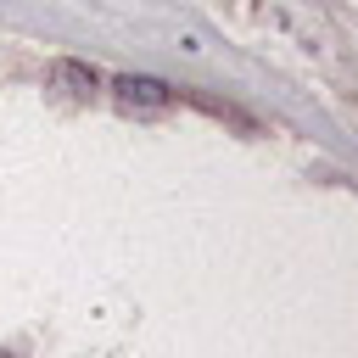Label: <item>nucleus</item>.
<instances>
[{
    "label": "nucleus",
    "mask_w": 358,
    "mask_h": 358,
    "mask_svg": "<svg viewBox=\"0 0 358 358\" xmlns=\"http://www.w3.org/2000/svg\"><path fill=\"white\" fill-rule=\"evenodd\" d=\"M0 358H11V352H0Z\"/></svg>",
    "instance_id": "7ed1b4c3"
},
{
    "label": "nucleus",
    "mask_w": 358,
    "mask_h": 358,
    "mask_svg": "<svg viewBox=\"0 0 358 358\" xmlns=\"http://www.w3.org/2000/svg\"><path fill=\"white\" fill-rule=\"evenodd\" d=\"M112 101L123 112H162V106H173V84L157 73H123V78H112Z\"/></svg>",
    "instance_id": "f257e3e1"
},
{
    "label": "nucleus",
    "mask_w": 358,
    "mask_h": 358,
    "mask_svg": "<svg viewBox=\"0 0 358 358\" xmlns=\"http://www.w3.org/2000/svg\"><path fill=\"white\" fill-rule=\"evenodd\" d=\"M45 78H50L56 90H67V95H95V90H101V73H95L90 62H78V56H56V62L45 67Z\"/></svg>",
    "instance_id": "f03ea898"
}]
</instances>
